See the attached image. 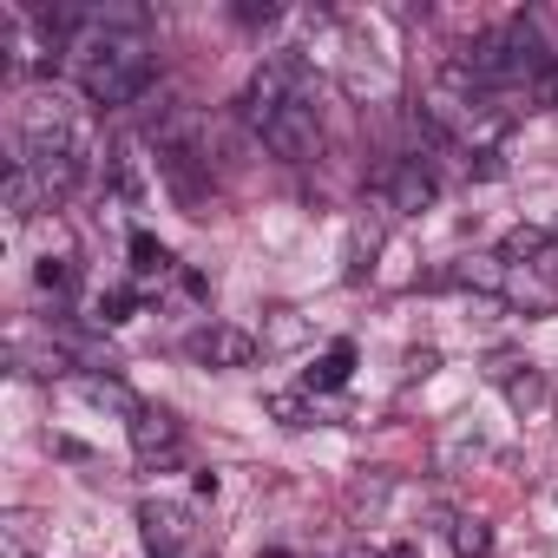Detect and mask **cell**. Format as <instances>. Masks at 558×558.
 <instances>
[{"mask_svg": "<svg viewBox=\"0 0 558 558\" xmlns=\"http://www.w3.org/2000/svg\"><path fill=\"white\" fill-rule=\"evenodd\" d=\"M66 60H73V73H80L93 106H132L151 86V73H158L145 34H106V27H73Z\"/></svg>", "mask_w": 558, "mask_h": 558, "instance_id": "cell-1", "label": "cell"}, {"mask_svg": "<svg viewBox=\"0 0 558 558\" xmlns=\"http://www.w3.org/2000/svg\"><path fill=\"white\" fill-rule=\"evenodd\" d=\"M269 414L283 421V427H316V408L303 395H269Z\"/></svg>", "mask_w": 558, "mask_h": 558, "instance_id": "cell-20", "label": "cell"}, {"mask_svg": "<svg viewBox=\"0 0 558 558\" xmlns=\"http://www.w3.org/2000/svg\"><path fill=\"white\" fill-rule=\"evenodd\" d=\"M138 525H145L151 558H178V551L191 545V512L171 506V499H145V506H138Z\"/></svg>", "mask_w": 558, "mask_h": 558, "instance_id": "cell-6", "label": "cell"}, {"mask_svg": "<svg viewBox=\"0 0 558 558\" xmlns=\"http://www.w3.org/2000/svg\"><path fill=\"white\" fill-rule=\"evenodd\" d=\"M525 112H558V66H545V73L525 86Z\"/></svg>", "mask_w": 558, "mask_h": 558, "instance_id": "cell-21", "label": "cell"}, {"mask_svg": "<svg viewBox=\"0 0 558 558\" xmlns=\"http://www.w3.org/2000/svg\"><path fill=\"white\" fill-rule=\"evenodd\" d=\"M342 558H388V551H368V545H349Z\"/></svg>", "mask_w": 558, "mask_h": 558, "instance_id": "cell-26", "label": "cell"}, {"mask_svg": "<svg viewBox=\"0 0 558 558\" xmlns=\"http://www.w3.org/2000/svg\"><path fill=\"white\" fill-rule=\"evenodd\" d=\"M506 269H512L506 256H480V250H473V256L447 263V269L434 276V283H440V290H480V296H506Z\"/></svg>", "mask_w": 558, "mask_h": 558, "instance_id": "cell-7", "label": "cell"}, {"mask_svg": "<svg viewBox=\"0 0 558 558\" xmlns=\"http://www.w3.org/2000/svg\"><path fill=\"white\" fill-rule=\"evenodd\" d=\"M551 250H558V243H551L538 223H519V230L499 243V256H506V263H532V269H545V256H551Z\"/></svg>", "mask_w": 558, "mask_h": 558, "instance_id": "cell-13", "label": "cell"}, {"mask_svg": "<svg viewBox=\"0 0 558 558\" xmlns=\"http://www.w3.org/2000/svg\"><path fill=\"white\" fill-rule=\"evenodd\" d=\"M191 362H204V368H250L256 362V336L236 329V323H210V329L191 336Z\"/></svg>", "mask_w": 558, "mask_h": 558, "instance_id": "cell-5", "label": "cell"}, {"mask_svg": "<svg viewBox=\"0 0 558 558\" xmlns=\"http://www.w3.org/2000/svg\"><path fill=\"white\" fill-rule=\"evenodd\" d=\"M132 310H138V296H132V290H112V296L99 303V316H106V323H132Z\"/></svg>", "mask_w": 558, "mask_h": 558, "instance_id": "cell-23", "label": "cell"}, {"mask_svg": "<svg viewBox=\"0 0 558 558\" xmlns=\"http://www.w3.org/2000/svg\"><path fill=\"white\" fill-rule=\"evenodd\" d=\"M80 395H86L93 408H106V414H125V421H138V414H145V401H138L119 375H86V381H80Z\"/></svg>", "mask_w": 558, "mask_h": 558, "instance_id": "cell-11", "label": "cell"}, {"mask_svg": "<svg viewBox=\"0 0 558 558\" xmlns=\"http://www.w3.org/2000/svg\"><path fill=\"white\" fill-rule=\"evenodd\" d=\"M303 342H310V323H303L296 310H276V316H269L263 349H303Z\"/></svg>", "mask_w": 558, "mask_h": 558, "instance_id": "cell-16", "label": "cell"}, {"mask_svg": "<svg viewBox=\"0 0 558 558\" xmlns=\"http://www.w3.org/2000/svg\"><path fill=\"white\" fill-rule=\"evenodd\" d=\"M132 447H138L145 466H171V460H178V421H171L165 408H145V414L132 421Z\"/></svg>", "mask_w": 558, "mask_h": 558, "instance_id": "cell-8", "label": "cell"}, {"mask_svg": "<svg viewBox=\"0 0 558 558\" xmlns=\"http://www.w3.org/2000/svg\"><path fill=\"white\" fill-rule=\"evenodd\" d=\"M375 191H381V204H388L395 217H421V210L440 197V178H434L421 158H395V165L375 178Z\"/></svg>", "mask_w": 558, "mask_h": 558, "instance_id": "cell-4", "label": "cell"}, {"mask_svg": "<svg viewBox=\"0 0 558 558\" xmlns=\"http://www.w3.org/2000/svg\"><path fill=\"white\" fill-rule=\"evenodd\" d=\"M34 276H40V290H53V296H66V290H73V263H66V256H47Z\"/></svg>", "mask_w": 558, "mask_h": 558, "instance_id": "cell-22", "label": "cell"}, {"mask_svg": "<svg viewBox=\"0 0 558 558\" xmlns=\"http://www.w3.org/2000/svg\"><path fill=\"white\" fill-rule=\"evenodd\" d=\"M434 368H440V355H434V349H414V355H408V375H414V381H421V375H434Z\"/></svg>", "mask_w": 558, "mask_h": 558, "instance_id": "cell-25", "label": "cell"}, {"mask_svg": "<svg viewBox=\"0 0 558 558\" xmlns=\"http://www.w3.org/2000/svg\"><path fill=\"white\" fill-rule=\"evenodd\" d=\"M256 138H263L276 158H283V165H310V158L323 151V112H316V99L269 112V119L256 125Z\"/></svg>", "mask_w": 558, "mask_h": 558, "instance_id": "cell-3", "label": "cell"}, {"mask_svg": "<svg viewBox=\"0 0 558 558\" xmlns=\"http://www.w3.org/2000/svg\"><path fill=\"white\" fill-rule=\"evenodd\" d=\"M447 538H453L460 558H493V525H486V519H453Z\"/></svg>", "mask_w": 558, "mask_h": 558, "instance_id": "cell-15", "label": "cell"}, {"mask_svg": "<svg viewBox=\"0 0 558 558\" xmlns=\"http://www.w3.org/2000/svg\"><path fill=\"white\" fill-rule=\"evenodd\" d=\"M40 197H47V191H40V178L27 171V158H14V165H8V217H14V223H27Z\"/></svg>", "mask_w": 558, "mask_h": 558, "instance_id": "cell-12", "label": "cell"}, {"mask_svg": "<svg viewBox=\"0 0 558 558\" xmlns=\"http://www.w3.org/2000/svg\"><path fill=\"white\" fill-rule=\"evenodd\" d=\"M236 21H243V27H263V21H276V8H269V0H243Z\"/></svg>", "mask_w": 558, "mask_h": 558, "instance_id": "cell-24", "label": "cell"}, {"mask_svg": "<svg viewBox=\"0 0 558 558\" xmlns=\"http://www.w3.org/2000/svg\"><path fill=\"white\" fill-rule=\"evenodd\" d=\"M349 368H355V349H349V342H336V349L310 368V388H323V395H329V388H342V381H349Z\"/></svg>", "mask_w": 558, "mask_h": 558, "instance_id": "cell-17", "label": "cell"}, {"mask_svg": "<svg viewBox=\"0 0 558 558\" xmlns=\"http://www.w3.org/2000/svg\"><path fill=\"white\" fill-rule=\"evenodd\" d=\"M375 250H381V217H362L355 243H349V283H362V276L375 269Z\"/></svg>", "mask_w": 558, "mask_h": 558, "instance_id": "cell-14", "label": "cell"}, {"mask_svg": "<svg viewBox=\"0 0 558 558\" xmlns=\"http://www.w3.org/2000/svg\"><path fill=\"white\" fill-rule=\"evenodd\" d=\"M132 269H138V276H165V269H171V250H165L151 230H132Z\"/></svg>", "mask_w": 558, "mask_h": 558, "instance_id": "cell-18", "label": "cell"}, {"mask_svg": "<svg viewBox=\"0 0 558 558\" xmlns=\"http://www.w3.org/2000/svg\"><path fill=\"white\" fill-rule=\"evenodd\" d=\"M303 99H316L310 66H303L296 53H276V60H263V66H256V80H250V93H243V119H250V125H263L269 112L303 106Z\"/></svg>", "mask_w": 558, "mask_h": 558, "instance_id": "cell-2", "label": "cell"}, {"mask_svg": "<svg viewBox=\"0 0 558 558\" xmlns=\"http://www.w3.org/2000/svg\"><path fill=\"white\" fill-rule=\"evenodd\" d=\"M388 558H421V551H414V545H395V551H388Z\"/></svg>", "mask_w": 558, "mask_h": 558, "instance_id": "cell-27", "label": "cell"}, {"mask_svg": "<svg viewBox=\"0 0 558 558\" xmlns=\"http://www.w3.org/2000/svg\"><path fill=\"white\" fill-rule=\"evenodd\" d=\"M506 303L512 310H558V283L545 269H532V263H512L506 269Z\"/></svg>", "mask_w": 558, "mask_h": 558, "instance_id": "cell-9", "label": "cell"}, {"mask_svg": "<svg viewBox=\"0 0 558 558\" xmlns=\"http://www.w3.org/2000/svg\"><path fill=\"white\" fill-rule=\"evenodd\" d=\"M27 171L40 178L47 197H66L80 184V151H27Z\"/></svg>", "mask_w": 558, "mask_h": 558, "instance_id": "cell-10", "label": "cell"}, {"mask_svg": "<svg viewBox=\"0 0 558 558\" xmlns=\"http://www.w3.org/2000/svg\"><path fill=\"white\" fill-rule=\"evenodd\" d=\"M506 401H512L519 414H538V408H545V375H538V368H519V375L506 381Z\"/></svg>", "mask_w": 558, "mask_h": 558, "instance_id": "cell-19", "label": "cell"}]
</instances>
